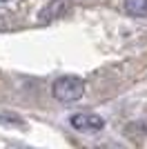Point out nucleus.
I'll return each mask as SVG.
<instances>
[{"label":"nucleus","instance_id":"obj_2","mask_svg":"<svg viewBox=\"0 0 147 149\" xmlns=\"http://www.w3.org/2000/svg\"><path fill=\"white\" fill-rule=\"evenodd\" d=\"M69 9V2L67 0H51L47 5L38 11V22H43V25H49V22H54V20L62 18Z\"/></svg>","mask_w":147,"mask_h":149},{"label":"nucleus","instance_id":"obj_4","mask_svg":"<svg viewBox=\"0 0 147 149\" xmlns=\"http://www.w3.org/2000/svg\"><path fill=\"white\" fill-rule=\"evenodd\" d=\"M125 9L136 18H147V0H125Z\"/></svg>","mask_w":147,"mask_h":149},{"label":"nucleus","instance_id":"obj_1","mask_svg":"<svg viewBox=\"0 0 147 149\" xmlns=\"http://www.w3.org/2000/svg\"><path fill=\"white\" fill-rule=\"evenodd\" d=\"M54 96L60 102H76L85 96V82L76 76H62L54 82Z\"/></svg>","mask_w":147,"mask_h":149},{"label":"nucleus","instance_id":"obj_3","mask_svg":"<svg viewBox=\"0 0 147 149\" xmlns=\"http://www.w3.org/2000/svg\"><path fill=\"white\" fill-rule=\"evenodd\" d=\"M71 125L78 131H98L105 127V120L96 113H76L71 116Z\"/></svg>","mask_w":147,"mask_h":149}]
</instances>
